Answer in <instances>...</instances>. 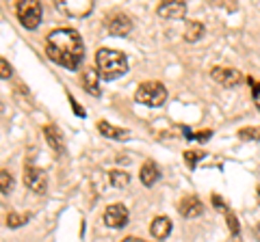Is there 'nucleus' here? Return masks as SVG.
<instances>
[{
  "label": "nucleus",
  "mask_w": 260,
  "mask_h": 242,
  "mask_svg": "<svg viewBox=\"0 0 260 242\" xmlns=\"http://www.w3.org/2000/svg\"><path fill=\"white\" fill-rule=\"evenodd\" d=\"M46 54L56 65L74 71L85 59L83 37L74 28H56L46 37Z\"/></svg>",
  "instance_id": "nucleus-1"
},
{
  "label": "nucleus",
  "mask_w": 260,
  "mask_h": 242,
  "mask_svg": "<svg viewBox=\"0 0 260 242\" xmlns=\"http://www.w3.org/2000/svg\"><path fill=\"white\" fill-rule=\"evenodd\" d=\"M95 69L102 80H117L128 71V61L119 50L102 48L95 52Z\"/></svg>",
  "instance_id": "nucleus-2"
},
{
  "label": "nucleus",
  "mask_w": 260,
  "mask_h": 242,
  "mask_svg": "<svg viewBox=\"0 0 260 242\" xmlns=\"http://www.w3.org/2000/svg\"><path fill=\"white\" fill-rule=\"evenodd\" d=\"M135 100L139 104H143V106L158 108L167 100V89H165V85L156 83V80H148V83H141L139 87H137Z\"/></svg>",
  "instance_id": "nucleus-3"
},
{
  "label": "nucleus",
  "mask_w": 260,
  "mask_h": 242,
  "mask_svg": "<svg viewBox=\"0 0 260 242\" xmlns=\"http://www.w3.org/2000/svg\"><path fill=\"white\" fill-rule=\"evenodd\" d=\"M15 13H18V20L24 28L35 30L39 24H42V5L35 3V0H26V3H18L15 7Z\"/></svg>",
  "instance_id": "nucleus-4"
},
{
  "label": "nucleus",
  "mask_w": 260,
  "mask_h": 242,
  "mask_svg": "<svg viewBox=\"0 0 260 242\" xmlns=\"http://www.w3.org/2000/svg\"><path fill=\"white\" fill-rule=\"evenodd\" d=\"M104 26H107V30L111 35L126 37L130 30H133V20H130L126 13H121V11H113V13H107V18H104Z\"/></svg>",
  "instance_id": "nucleus-5"
},
{
  "label": "nucleus",
  "mask_w": 260,
  "mask_h": 242,
  "mask_svg": "<svg viewBox=\"0 0 260 242\" xmlns=\"http://www.w3.org/2000/svg\"><path fill=\"white\" fill-rule=\"evenodd\" d=\"M22 180H24V186H26L28 190L32 192H37V195H44V192L48 190V177L46 173L42 171V169H37V167H24V175H22Z\"/></svg>",
  "instance_id": "nucleus-6"
},
{
  "label": "nucleus",
  "mask_w": 260,
  "mask_h": 242,
  "mask_svg": "<svg viewBox=\"0 0 260 242\" xmlns=\"http://www.w3.org/2000/svg\"><path fill=\"white\" fill-rule=\"evenodd\" d=\"M210 78H213L217 85H221L223 89H234L237 85L243 83V74L234 67H213Z\"/></svg>",
  "instance_id": "nucleus-7"
},
{
  "label": "nucleus",
  "mask_w": 260,
  "mask_h": 242,
  "mask_svg": "<svg viewBox=\"0 0 260 242\" xmlns=\"http://www.w3.org/2000/svg\"><path fill=\"white\" fill-rule=\"evenodd\" d=\"M56 9L68 18H85L91 13L93 3L91 0H63V3H56Z\"/></svg>",
  "instance_id": "nucleus-8"
},
{
  "label": "nucleus",
  "mask_w": 260,
  "mask_h": 242,
  "mask_svg": "<svg viewBox=\"0 0 260 242\" xmlns=\"http://www.w3.org/2000/svg\"><path fill=\"white\" fill-rule=\"evenodd\" d=\"M128 223V210L124 204H111L104 210V225L113 229H121Z\"/></svg>",
  "instance_id": "nucleus-9"
},
{
  "label": "nucleus",
  "mask_w": 260,
  "mask_h": 242,
  "mask_svg": "<svg viewBox=\"0 0 260 242\" xmlns=\"http://www.w3.org/2000/svg\"><path fill=\"white\" fill-rule=\"evenodd\" d=\"M158 18L162 20H182L186 15V5L180 0H169V3H160L158 5Z\"/></svg>",
  "instance_id": "nucleus-10"
},
{
  "label": "nucleus",
  "mask_w": 260,
  "mask_h": 242,
  "mask_svg": "<svg viewBox=\"0 0 260 242\" xmlns=\"http://www.w3.org/2000/svg\"><path fill=\"white\" fill-rule=\"evenodd\" d=\"M202 210H204V206H202L200 197H195V195H186L180 199V204H178V212H180L184 219H195V216L202 214Z\"/></svg>",
  "instance_id": "nucleus-11"
},
{
  "label": "nucleus",
  "mask_w": 260,
  "mask_h": 242,
  "mask_svg": "<svg viewBox=\"0 0 260 242\" xmlns=\"http://www.w3.org/2000/svg\"><path fill=\"white\" fill-rule=\"evenodd\" d=\"M80 83H83V89L89 95H100V74L95 71V67H87L80 76Z\"/></svg>",
  "instance_id": "nucleus-12"
},
{
  "label": "nucleus",
  "mask_w": 260,
  "mask_h": 242,
  "mask_svg": "<svg viewBox=\"0 0 260 242\" xmlns=\"http://www.w3.org/2000/svg\"><path fill=\"white\" fill-rule=\"evenodd\" d=\"M98 130H100L102 136H107V139H113V141H126L130 132L124 130V128H115L111 126L109 121H98Z\"/></svg>",
  "instance_id": "nucleus-13"
},
{
  "label": "nucleus",
  "mask_w": 260,
  "mask_h": 242,
  "mask_svg": "<svg viewBox=\"0 0 260 242\" xmlns=\"http://www.w3.org/2000/svg\"><path fill=\"white\" fill-rule=\"evenodd\" d=\"M150 231L156 240H165L169 233H172V221H169L167 216H156L150 225Z\"/></svg>",
  "instance_id": "nucleus-14"
},
{
  "label": "nucleus",
  "mask_w": 260,
  "mask_h": 242,
  "mask_svg": "<svg viewBox=\"0 0 260 242\" xmlns=\"http://www.w3.org/2000/svg\"><path fill=\"white\" fill-rule=\"evenodd\" d=\"M139 177H141V184H143V186H154V184L158 182V177H160V171H158L156 163H152V160L143 163L141 171H139Z\"/></svg>",
  "instance_id": "nucleus-15"
},
{
  "label": "nucleus",
  "mask_w": 260,
  "mask_h": 242,
  "mask_svg": "<svg viewBox=\"0 0 260 242\" xmlns=\"http://www.w3.org/2000/svg\"><path fill=\"white\" fill-rule=\"evenodd\" d=\"M204 37V24H202L200 20H191L186 22V30H184V39L189 44H195L198 39Z\"/></svg>",
  "instance_id": "nucleus-16"
},
{
  "label": "nucleus",
  "mask_w": 260,
  "mask_h": 242,
  "mask_svg": "<svg viewBox=\"0 0 260 242\" xmlns=\"http://www.w3.org/2000/svg\"><path fill=\"white\" fill-rule=\"evenodd\" d=\"M44 134H46V141H48V145H50L52 149H63V134H61V130L56 126L48 124L44 128Z\"/></svg>",
  "instance_id": "nucleus-17"
},
{
  "label": "nucleus",
  "mask_w": 260,
  "mask_h": 242,
  "mask_svg": "<svg viewBox=\"0 0 260 242\" xmlns=\"http://www.w3.org/2000/svg\"><path fill=\"white\" fill-rule=\"evenodd\" d=\"M109 182L115 188H126L128 182H130V175L126 171H119V169H113V171L109 173Z\"/></svg>",
  "instance_id": "nucleus-18"
},
{
  "label": "nucleus",
  "mask_w": 260,
  "mask_h": 242,
  "mask_svg": "<svg viewBox=\"0 0 260 242\" xmlns=\"http://www.w3.org/2000/svg\"><path fill=\"white\" fill-rule=\"evenodd\" d=\"M26 221H28V216L26 214H20V212H9V216H7V225H9L11 229L22 227Z\"/></svg>",
  "instance_id": "nucleus-19"
},
{
  "label": "nucleus",
  "mask_w": 260,
  "mask_h": 242,
  "mask_svg": "<svg viewBox=\"0 0 260 242\" xmlns=\"http://www.w3.org/2000/svg\"><path fill=\"white\" fill-rule=\"evenodd\" d=\"M0 188H3V195H9V192L13 190V177L9 171H0Z\"/></svg>",
  "instance_id": "nucleus-20"
},
{
  "label": "nucleus",
  "mask_w": 260,
  "mask_h": 242,
  "mask_svg": "<svg viewBox=\"0 0 260 242\" xmlns=\"http://www.w3.org/2000/svg\"><path fill=\"white\" fill-rule=\"evenodd\" d=\"M239 139L241 141H260V128H241Z\"/></svg>",
  "instance_id": "nucleus-21"
},
{
  "label": "nucleus",
  "mask_w": 260,
  "mask_h": 242,
  "mask_svg": "<svg viewBox=\"0 0 260 242\" xmlns=\"http://www.w3.org/2000/svg\"><path fill=\"white\" fill-rule=\"evenodd\" d=\"M225 221H228V227H230L232 236H237V238H239V233H241V227H239V219H237V216H234L232 212H225Z\"/></svg>",
  "instance_id": "nucleus-22"
},
{
  "label": "nucleus",
  "mask_w": 260,
  "mask_h": 242,
  "mask_svg": "<svg viewBox=\"0 0 260 242\" xmlns=\"http://www.w3.org/2000/svg\"><path fill=\"white\" fill-rule=\"evenodd\" d=\"M200 158H202V154L200 151H184V160H186V165H189V169H195L198 167V163H200Z\"/></svg>",
  "instance_id": "nucleus-23"
},
{
  "label": "nucleus",
  "mask_w": 260,
  "mask_h": 242,
  "mask_svg": "<svg viewBox=\"0 0 260 242\" xmlns=\"http://www.w3.org/2000/svg\"><path fill=\"white\" fill-rule=\"evenodd\" d=\"M247 83H249V87H251V98H254L256 106H258V110H260V83H256L254 78H247Z\"/></svg>",
  "instance_id": "nucleus-24"
},
{
  "label": "nucleus",
  "mask_w": 260,
  "mask_h": 242,
  "mask_svg": "<svg viewBox=\"0 0 260 242\" xmlns=\"http://www.w3.org/2000/svg\"><path fill=\"white\" fill-rule=\"evenodd\" d=\"M68 100H70V104H72V110H74V115H78V117H87L85 108L80 106V104L74 100V95H68Z\"/></svg>",
  "instance_id": "nucleus-25"
},
{
  "label": "nucleus",
  "mask_w": 260,
  "mask_h": 242,
  "mask_svg": "<svg viewBox=\"0 0 260 242\" xmlns=\"http://www.w3.org/2000/svg\"><path fill=\"white\" fill-rule=\"evenodd\" d=\"M0 76H3L5 80L11 78V65L7 63V59H0Z\"/></svg>",
  "instance_id": "nucleus-26"
},
{
  "label": "nucleus",
  "mask_w": 260,
  "mask_h": 242,
  "mask_svg": "<svg viewBox=\"0 0 260 242\" xmlns=\"http://www.w3.org/2000/svg\"><path fill=\"white\" fill-rule=\"evenodd\" d=\"M210 201H213V206L217 208V210H221V212H225V204H223V199L221 197H219V195H213V197H210Z\"/></svg>",
  "instance_id": "nucleus-27"
},
{
  "label": "nucleus",
  "mask_w": 260,
  "mask_h": 242,
  "mask_svg": "<svg viewBox=\"0 0 260 242\" xmlns=\"http://www.w3.org/2000/svg\"><path fill=\"white\" fill-rule=\"evenodd\" d=\"M210 134H213L210 130H204V132H200V134H193V139H195V141H200V143H204L206 139H210Z\"/></svg>",
  "instance_id": "nucleus-28"
},
{
  "label": "nucleus",
  "mask_w": 260,
  "mask_h": 242,
  "mask_svg": "<svg viewBox=\"0 0 260 242\" xmlns=\"http://www.w3.org/2000/svg\"><path fill=\"white\" fill-rule=\"evenodd\" d=\"M121 242H145V240H141V238H124Z\"/></svg>",
  "instance_id": "nucleus-29"
},
{
  "label": "nucleus",
  "mask_w": 260,
  "mask_h": 242,
  "mask_svg": "<svg viewBox=\"0 0 260 242\" xmlns=\"http://www.w3.org/2000/svg\"><path fill=\"white\" fill-rule=\"evenodd\" d=\"M256 236H258V240H260V223L256 225Z\"/></svg>",
  "instance_id": "nucleus-30"
},
{
  "label": "nucleus",
  "mask_w": 260,
  "mask_h": 242,
  "mask_svg": "<svg viewBox=\"0 0 260 242\" xmlns=\"http://www.w3.org/2000/svg\"><path fill=\"white\" fill-rule=\"evenodd\" d=\"M256 195H258V206H260V186L256 188Z\"/></svg>",
  "instance_id": "nucleus-31"
}]
</instances>
